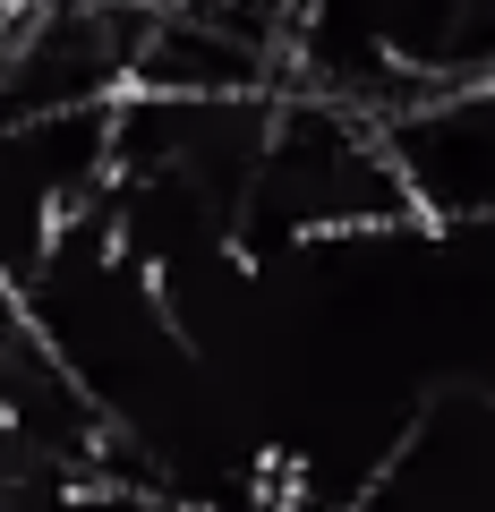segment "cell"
Returning a JSON list of instances; mask_svg holds the SVG:
<instances>
[{
  "label": "cell",
  "instance_id": "obj_1",
  "mask_svg": "<svg viewBox=\"0 0 495 512\" xmlns=\"http://www.w3.org/2000/svg\"><path fill=\"white\" fill-rule=\"evenodd\" d=\"M393 222H419V205L393 163L385 120L359 103H333V94L282 86L248 205H239V248L282 256L308 239H359V231H393Z\"/></svg>",
  "mask_w": 495,
  "mask_h": 512
},
{
  "label": "cell",
  "instance_id": "obj_2",
  "mask_svg": "<svg viewBox=\"0 0 495 512\" xmlns=\"http://www.w3.org/2000/svg\"><path fill=\"white\" fill-rule=\"evenodd\" d=\"M282 86L359 103L376 120L427 94L495 86V0H299Z\"/></svg>",
  "mask_w": 495,
  "mask_h": 512
},
{
  "label": "cell",
  "instance_id": "obj_3",
  "mask_svg": "<svg viewBox=\"0 0 495 512\" xmlns=\"http://www.w3.org/2000/svg\"><path fill=\"white\" fill-rule=\"evenodd\" d=\"M146 35L154 0H18L0 18V128L129 103Z\"/></svg>",
  "mask_w": 495,
  "mask_h": 512
},
{
  "label": "cell",
  "instance_id": "obj_4",
  "mask_svg": "<svg viewBox=\"0 0 495 512\" xmlns=\"http://www.w3.org/2000/svg\"><path fill=\"white\" fill-rule=\"evenodd\" d=\"M359 512H495V384H427L359 487Z\"/></svg>",
  "mask_w": 495,
  "mask_h": 512
},
{
  "label": "cell",
  "instance_id": "obj_5",
  "mask_svg": "<svg viewBox=\"0 0 495 512\" xmlns=\"http://www.w3.org/2000/svg\"><path fill=\"white\" fill-rule=\"evenodd\" d=\"M9 9H18V0H0V18H9Z\"/></svg>",
  "mask_w": 495,
  "mask_h": 512
}]
</instances>
